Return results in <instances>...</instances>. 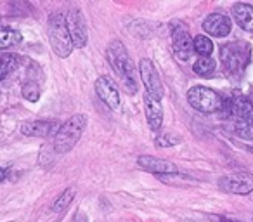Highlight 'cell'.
I'll return each mask as SVG.
<instances>
[{
	"mask_svg": "<svg viewBox=\"0 0 253 222\" xmlns=\"http://www.w3.org/2000/svg\"><path fill=\"white\" fill-rule=\"evenodd\" d=\"M106 57L122 80L123 89L128 94H135L137 92V71H135V66L126 52L125 45L120 40H113L106 49Z\"/></svg>",
	"mask_w": 253,
	"mask_h": 222,
	"instance_id": "1",
	"label": "cell"
},
{
	"mask_svg": "<svg viewBox=\"0 0 253 222\" xmlns=\"http://www.w3.org/2000/svg\"><path fill=\"white\" fill-rule=\"evenodd\" d=\"M87 115H73L68 122L61 125L59 132H57L56 139H54V151L64 155L70 153L71 149L77 146L80 141L82 134H84L85 127H87Z\"/></svg>",
	"mask_w": 253,
	"mask_h": 222,
	"instance_id": "2",
	"label": "cell"
},
{
	"mask_svg": "<svg viewBox=\"0 0 253 222\" xmlns=\"http://www.w3.org/2000/svg\"><path fill=\"white\" fill-rule=\"evenodd\" d=\"M47 33H49V42L52 50L56 52V56L59 57H68L71 54V50L75 49L73 40L70 37L66 26V16L54 12L49 18V25H47Z\"/></svg>",
	"mask_w": 253,
	"mask_h": 222,
	"instance_id": "3",
	"label": "cell"
},
{
	"mask_svg": "<svg viewBox=\"0 0 253 222\" xmlns=\"http://www.w3.org/2000/svg\"><path fill=\"white\" fill-rule=\"evenodd\" d=\"M187 102L194 111H200L203 115H211L222 111L224 106V97L218 92H215L210 87H203V85H194L187 90Z\"/></svg>",
	"mask_w": 253,
	"mask_h": 222,
	"instance_id": "4",
	"label": "cell"
},
{
	"mask_svg": "<svg viewBox=\"0 0 253 222\" xmlns=\"http://www.w3.org/2000/svg\"><path fill=\"white\" fill-rule=\"evenodd\" d=\"M220 59L231 77H239L250 61V47L243 42H227L220 47Z\"/></svg>",
	"mask_w": 253,
	"mask_h": 222,
	"instance_id": "5",
	"label": "cell"
},
{
	"mask_svg": "<svg viewBox=\"0 0 253 222\" xmlns=\"http://www.w3.org/2000/svg\"><path fill=\"white\" fill-rule=\"evenodd\" d=\"M139 75H141V80L146 87V94L151 95L156 101H162L165 89H163L158 70H156V66L153 64L151 59H148V57L141 59V63H139Z\"/></svg>",
	"mask_w": 253,
	"mask_h": 222,
	"instance_id": "6",
	"label": "cell"
},
{
	"mask_svg": "<svg viewBox=\"0 0 253 222\" xmlns=\"http://www.w3.org/2000/svg\"><path fill=\"white\" fill-rule=\"evenodd\" d=\"M220 189L229 194H248L253 191V174L236 172L220 179Z\"/></svg>",
	"mask_w": 253,
	"mask_h": 222,
	"instance_id": "7",
	"label": "cell"
},
{
	"mask_svg": "<svg viewBox=\"0 0 253 222\" xmlns=\"http://www.w3.org/2000/svg\"><path fill=\"white\" fill-rule=\"evenodd\" d=\"M66 26H68V32H70L71 40H73V45L77 49H84L87 45L88 33H87V26H85V19L78 9H71L66 14Z\"/></svg>",
	"mask_w": 253,
	"mask_h": 222,
	"instance_id": "8",
	"label": "cell"
},
{
	"mask_svg": "<svg viewBox=\"0 0 253 222\" xmlns=\"http://www.w3.org/2000/svg\"><path fill=\"white\" fill-rule=\"evenodd\" d=\"M95 92H97L99 99L108 106L113 111H120L122 108V97H120V90L115 85V82L109 77H99L95 80Z\"/></svg>",
	"mask_w": 253,
	"mask_h": 222,
	"instance_id": "9",
	"label": "cell"
},
{
	"mask_svg": "<svg viewBox=\"0 0 253 222\" xmlns=\"http://www.w3.org/2000/svg\"><path fill=\"white\" fill-rule=\"evenodd\" d=\"M172 45H173L175 56L182 61L189 59V56L193 54L194 39L189 35V32H187V28L184 25L172 28Z\"/></svg>",
	"mask_w": 253,
	"mask_h": 222,
	"instance_id": "10",
	"label": "cell"
},
{
	"mask_svg": "<svg viewBox=\"0 0 253 222\" xmlns=\"http://www.w3.org/2000/svg\"><path fill=\"white\" fill-rule=\"evenodd\" d=\"M59 129V124L54 120H33L21 125V134L28 137H50L57 135Z\"/></svg>",
	"mask_w": 253,
	"mask_h": 222,
	"instance_id": "11",
	"label": "cell"
},
{
	"mask_svg": "<svg viewBox=\"0 0 253 222\" xmlns=\"http://www.w3.org/2000/svg\"><path fill=\"white\" fill-rule=\"evenodd\" d=\"M231 19L225 14H220V12H213L210 14L207 19L203 21V30L208 33L210 37H217V39H222V37H227L231 33Z\"/></svg>",
	"mask_w": 253,
	"mask_h": 222,
	"instance_id": "12",
	"label": "cell"
},
{
	"mask_svg": "<svg viewBox=\"0 0 253 222\" xmlns=\"http://www.w3.org/2000/svg\"><path fill=\"white\" fill-rule=\"evenodd\" d=\"M137 165L146 172L160 174V176H170V174L179 172L175 163L169 162V160L156 158V156H139Z\"/></svg>",
	"mask_w": 253,
	"mask_h": 222,
	"instance_id": "13",
	"label": "cell"
},
{
	"mask_svg": "<svg viewBox=\"0 0 253 222\" xmlns=\"http://www.w3.org/2000/svg\"><path fill=\"white\" fill-rule=\"evenodd\" d=\"M144 111L146 118H148V125L151 131L158 132L163 125V108L162 101H156L151 95L144 94Z\"/></svg>",
	"mask_w": 253,
	"mask_h": 222,
	"instance_id": "14",
	"label": "cell"
},
{
	"mask_svg": "<svg viewBox=\"0 0 253 222\" xmlns=\"http://www.w3.org/2000/svg\"><path fill=\"white\" fill-rule=\"evenodd\" d=\"M232 16H234V21L239 28H243L245 32L253 33V5L241 4V2L234 4Z\"/></svg>",
	"mask_w": 253,
	"mask_h": 222,
	"instance_id": "15",
	"label": "cell"
},
{
	"mask_svg": "<svg viewBox=\"0 0 253 222\" xmlns=\"http://www.w3.org/2000/svg\"><path fill=\"white\" fill-rule=\"evenodd\" d=\"M19 64H21V57L19 56H16V54H2V66H0V78H2V82L7 80L9 73L18 71Z\"/></svg>",
	"mask_w": 253,
	"mask_h": 222,
	"instance_id": "16",
	"label": "cell"
},
{
	"mask_svg": "<svg viewBox=\"0 0 253 222\" xmlns=\"http://www.w3.org/2000/svg\"><path fill=\"white\" fill-rule=\"evenodd\" d=\"M33 71H30L28 78L25 80V84H23V97L26 99V101L30 102H37L40 97V85L39 82L35 80V77H33Z\"/></svg>",
	"mask_w": 253,
	"mask_h": 222,
	"instance_id": "17",
	"label": "cell"
},
{
	"mask_svg": "<svg viewBox=\"0 0 253 222\" xmlns=\"http://www.w3.org/2000/svg\"><path fill=\"white\" fill-rule=\"evenodd\" d=\"M21 40L23 37L18 30H12L9 26H2V30H0V47L2 49H7V47L14 45V44H19Z\"/></svg>",
	"mask_w": 253,
	"mask_h": 222,
	"instance_id": "18",
	"label": "cell"
},
{
	"mask_svg": "<svg viewBox=\"0 0 253 222\" xmlns=\"http://www.w3.org/2000/svg\"><path fill=\"white\" fill-rule=\"evenodd\" d=\"M193 70H194V73L200 75V77H203V78L211 77V75H213V71H215V59H213V57H210V56H208V57H200V59L194 63Z\"/></svg>",
	"mask_w": 253,
	"mask_h": 222,
	"instance_id": "19",
	"label": "cell"
},
{
	"mask_svg": "<svg viewBox=\"0 0 253 222\" xmlns=\"http://www.w3.org/2000/svg\"><path fill=\"white\" fill-rule=\"evenodd\" d=\"M75 194H77L75 187H68V189H64L63 193H61L59 196L56 198V201L52 203V210L54 212H63L64 208H68L71 201H73Z\"/></svg>",
	"mask_w": 253,
	"mask_h": 222,
	"instance_id": "20",
	"label": "cell"
},
{
	"mask_svg": "<svg viewBox=\"0 0 253 222\" xmlns=\"http://www.w3.org/2000/svg\"><path fill=\"white\" fill-rule=\"evenodd\" d=\"M194 50L200 54V57H208L213 50V42L207 35L194 37Z\"/></svg>",
	"mask_w": 253,
	"mask_h": 222,
	"instance_id": "21",
	"label": "cell"
},
{
	"mask_svg": "<svg viewBox=\"0 0 253 222\" xmlns=\"http://www.w3.org/2000/svg\"><path fill=\"white\" fill-rule=\"evenodd\" d=\"M156 146L158 148H170V146H175L180 142V137L177 134H172V132H163L156 137Z\"/></svg>",
	"mask_w": 253,
	"mask_h": 222,
	"instance_id": "22",
	"label": "cell"
},
{
	"mask_svg": "<svg viewBox=\"0 0 253 222\" xmlns=\"http://www.w3.org/2000/svg\"><path fill=\"white\" fill-rule=\"evenodd\" d=\"M220 222H234V221H229V219H222Z\"/></svg>",
	"mask_w": 253,
	"mask_h": 222,
	"instance_id": "23",
	"label": "cell"
},
{
	"mask_svg": "<svg viewBox=\"0 0 253 222\" xmlns=\"http://www.w3.org/2000/svg\"><path fill=\"white\" fill-rule=\"evenodd\" d=\"M250 99H252V102H253V94H252V97H250Z\"/></svg>",
	"mask_w": 253,
	"mask_h": 222,
	"instance_id": "24",
	"label": "cell"
},
{
	"mask_svg": "<svg viewBox=\"0 0 253 222\" xmlns=\"http://www.w3.org/2000/svg\"><path fill=\"white\" fill-rule=\"evenodd\" d=\"M252 127H253V124H252Z\"/></svg>",
	"mask_w": 253,
	"mask_h": 222,
	"instance_id": "25",
	"label": "cell"
}]
</instances>
